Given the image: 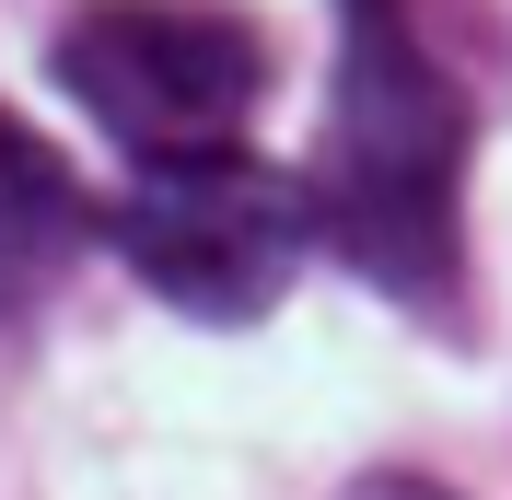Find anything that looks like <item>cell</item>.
I'll return each mask as SVG.
<instances>
[{"instance_id":"obj_3","label":"cell","mask_w":512,"mask_h":500,"mask_svg":"<svg viewBox=\"0 0 512 500\" xmlns=\"http://www.w3.org/2000/svg\"><path fill=\"white\" fill-rule=\"evenodd\" d=\"M47 70L105 140L152 163V152H222L268 82V47L245 12H210V0H94Z\"/></svg>"},{"instance_id":"obj_1","label":"cell","mask_w":512,"mask_h":500,"mask_svg":"<svg viewBox=\"0 0 512 500\" xmlns=\"http://www.w3.org/2000/svg\"><path fill=\"white\" fill-rule=\"evenodd\" d=\"M338 105L315 152L326 245L408 303L454 291V175H466V94L419 47L408 0H338Z\"/></svg>"},{"instance_id":"obj_4","label":"cell","mask_w":512,"mask_h":500,"mask_svg":"<svg viewBox=\"0 0 512 500\" xmlns=\"http://www.w3.org/2000/svg\"><path fill=\"white\" fill-rule=\"evenodd\" d=\"M82 233H94V210L70 187V163L47 152L35 128L0 117V326L59 291V268L82 256Z\"/></svg>"},{"instance_id":"obj_2","label":"cell","mask_w":512,"mask_h":500,"mask_svg":"<svg viewBox=\"0 0 512 500\" xmlns=\"http://www.w3.org/2000/svg\"><path fill=\"white\" fill-rule=\"evenodd\" d=\"M315 233H326L315 187L245 163L233 140H222V152H152L140 175H128V198H117L128 268H140L175 314H198V326L268 314L291 280H303Z\"/></svg>"},{"instance_id":"obj_5","label":"cell","mask_w":512,"mask_h":500,"mask_svg":"<svg viewBox=\"0 0 512 500\" xmlns=\"http://www.w3.org/2000/svg\"><path fill=\"white\" fill-rule=\"evenodd\" d=\"M350 500H454V489H431V477H361Z\"/></svg>"}]
</instances>
